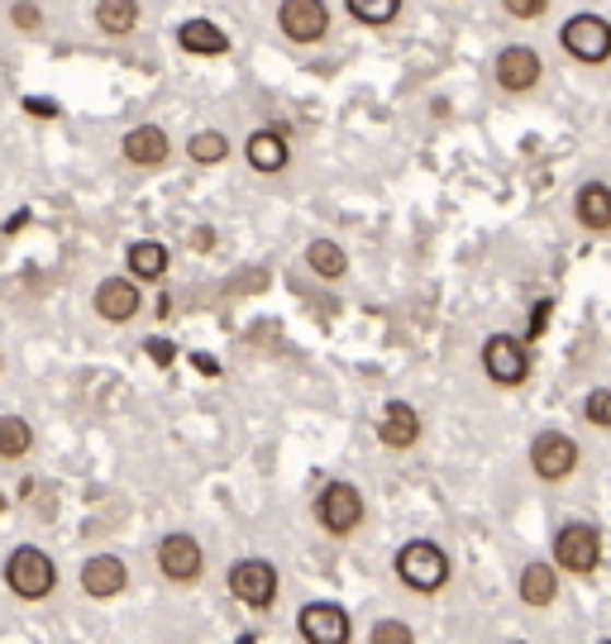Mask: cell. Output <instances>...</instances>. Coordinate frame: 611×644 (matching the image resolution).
Returning <instances> with one entry per match:
<instances>
[{
  "mask_svg": "<svg viewBox=\"0 0 611 644\" xmlns=\"http://www.w3.org/2000/svg\"><path fill=\"white\" fill-rule=\"evenodd\" d=\"M392 569H397V583L407 587V593L415 597H435V593H445L449 587V577H454V563L449 554L439 549L435 540H407L397 549V559H392Z\"/></svg>",
  "mask_w": 611,
  "mask_h": 644,
  "instance_id": "obj_1",
  "label": "cell"
},
{
  "mask_svg": "<svg viewBox=\"0 0 611 644\" xmlns=\"http://www.w3.org/2000/svg\"><path fill=\"white\" fill-rule=\"evenodd\" d=\"M0 577H5L10 597L20 601H48L58 593V563L48 549L38 545H15L5 554V563H0Z\"/></svg>",
  "mask_w": 611,
  "mask_h": 644,
  "instance_id": "obj_2",
  "label": "cell"
},
{
  "mask_svg": "<svg viewBox=\"0 0 611 644\" xmlns=\"http://www.w3.org/2000/svg\"><path fill=\"white\" fill-rule=\"evenodd\" d=\"M554 569L568 577H592L602 569V530L592 520H564L554 530Z\"/></svg>",
  "mask_w": 611,
  "mask_h": 644,
  "instance_id": "obj_3",
  "label": "cell"
},
{
  "mask_svg": "<svg viewBox=\"0 0 611 644\" xmlns=\"http://www.w3.org/2000/svg\"><path fill=\"white\" fill-rule=\"evenodd\" d=\"M225 587H230V597L239 601V607H249V611H272V601H278L282 593V573H278V563L272 559H234L230 563V573H225Z\"/></svg>",
  "mask_w": 611,
  "mask_h": 644,
  "instance_id": "obj_4",
  "label": "cell"
},
{
  "mask_svg": "<svg viewBox=\"0 0 611 644\" xmlns=\"http://www.w3.org/2000/svg\"><path fill=\"white\" fill-rule=\"evenodd\" d=\"M363 516H368V506H363V492L354 488V482L334 478V482H325V488L316 492V525L325 535H334V540L359 535Z\"/></svg>",
  "mask_w": 611,
  "mask_h": 644,
  "instance_id": "obj_5",
  "label": "cell"
},
{
  "mask_svg": "<svg viewBox=\"0 0 611 644\" xmlns=\"http://www.w3.org/2000/svg\"><path fill=\"white\" fill-rule=\"evenodd\" d=\"M153 559H158V573L173 587H197L205 573V549L191 530H167L158 549H153Z\"/></svg>",
  "mask_w": 611,
  "mask_h": 644,
  "instance_id": "obj_6",
  "label": "cell"
},
{
  "mask_svg": "<svg viewBox=\"0 0 611 644\" xmlns=\"http://www.w3.org/2000/svg\"><path fill=\"white\" fill-rule=\"evenodd\" d=\"M530 472H536L540 482H564V478H574L578 472V440L574 435H564V430H540L536 440H530Z\"/></svg>",
  "mask_w": 611,
  "mask_h": 644,
  "instance_id": "obj_7",
  "label": "cell"
},
{
  "mask_svg": "<svg viewBox=\"0 0 611 644\" xmlns=\"http://www.w3.org/2000/svg\"><path fill=\"white\" fill-rule=\"evenodd\" d=\"M559 44H564V52L574 62H588V68H597V62L611 58V24L602 15H592V10H583V15H568L564 30H559Z\"/></svg>",
  "mask_w": 611,
  "mask_h": 644,
  "instance_id": "obj_8",
  "label": "cell"
},
{
  "mask_svg": "<svg viewBox=\"0 0 611 644\" xmlns=\"http://www.w3.org/2000/svg\"><path fill=\"white\" fill-rule=\"evenodd\" d=\"M296 635L302 644H354V616L340 601H306L296 611Z\"/></svg>",
  "mask_w": 611,
  "mask_h": 644,
  "instance_id": "obj_9",
  "label": "cell"
},
{
  "mask_svg": "<svg viewBox=\"0 0 611 644\" xmlns=\"http://www.w3.org/2000/svg\"><path fill=\"white\" fill-rule=\"evenodd\" d=\"M483 373L492 387H521L530 377V349L516 335H487L483 339Z\"/></svg>",
  "mask_w": 611,
  "mask_h": 644,
  "instance_id": "obj_10",
  "label": "cell"
},
{
  "mask_svg": "<svg viewBox=\"0 0 611 644\" xmlns=\"http://www.w3.org/2000/svg\"><path fill=\"white\" fill-rule=\"evenodd\" d=\"M492 72H497V86L506 91V96H526V91L540 86L544 62H540V52L530 44H506L497 52V62H492Z\"/></svg>",
  "mask_w": 611,
  "mask_h": 644,
  "instance_id": "obj_11",
  "label": "cell"
},
{
  "mask_svg": "<svg viewBox=\"0 0 611 644\" xmlns=\"http://www.w3.org/2000/svg\"><path fill=\"white\" fill-rule=\"evenodd\" d=\"M278 30L292 44H320L330 34V5L325 0H282L278 5Z\"/></svg>",
  "mask_w": 611,
  "mask_h": 644,
  "instance_id": "obj_12",
  "label": "cell"
},
{
  "mask_svg": "<svg viewBox=\"0 0 611 644\" xmlns=\"http://www.w3.org/2000/svg\"><path fill=\"white\" fill-rule=\"evenodd\" d=\"M91 306L106 325H129L144 311V292H139L134 278H101L96 292H91Z\"/></svg>",
  "mask_w": 611,
  "mask_h": 644,
  "instance_id": "obj_13",
  "label": "cell"
},
{
  "mask_svg": "<svg viewBox=\"0 0 611 644\" xmlns=\"http://www.w3.org/2000/svg\"><path fill=\"white\" fill-rule=\"evenodd\" d=\"M77 577H82V593L91 601H115L129 587V569L120 554H91Z\"/></svg>",
  "mask_w": 611,
  "mask_h": 644,
  "instance_id": "obj_14",
  "label": "cell"
},
{
  "mask_svg": "<svg viewBox=\"0 0 611 644\" xmlns=\"http://www.w3.org/2000/svg\"><path fill=\"white\" fill-rule=\"evenodd\" d=\"M378 444L392 454H407L421 444V411L411 401H387L378 415Z\"/></svg>",
  "mask_w": 611,
  "mask_h": 644,
  "instance_id": "obj_15",
  "label": "cell"
},
{
  "mask_svg": "<svg viewBox=\"0 0 611 644\" xmlns=\"http://www.w3.org/2000/svg\"><path fill=\"white\" fill-rule=\"evenodd\" d=\"M167 153H173V139H167L163 125H134L120 139V157L134 167H163Z\"/></svg>",
  "mask_w": 611,
  "mask_h": 644,
  "instance_id": "obj_16",
  "label": "cell"
},
{
  "mask_svg": "<svg viewBox=\"0 0 611 644\" xmlns=\"http://www.w3.org/2000/svg\"><path fill=\"white\" fill-rule=\"evenodd\" d=\"M516 597H521V607L530 611H550L559 601V569L554 559H530L521 577H516Z\"/></svg>",
  "mask_w": 611,
  "mask_h": 644,
  "instance_id": "obj_17",
  "label": "cell"
},
{
  "mask_svg": "<svg viewBox=\"0 0 611 644\" xmlns=\"http://www.w3.org/2000/svg\"><path fill=\"white\" fill-rule=\"evenodd\" d=\"M244 157H249V167L254 173H263V177H278L282 167L292 163V143L282 129H254L249 139H244Z\"/></svg>",
  "mask_w": 611,
  "mask_h": 644,
  "instance_id": "obj_18",
  "label": "cell"
},
{
  "mask_svg": "<svg viewBox=\"0 0 611 644\" xmlns=\"http://www.w3.org/2000/svg\"><path fill=\"white\" fill-rule=\"evenodd\" d=\"M125 268L134 282H163L167 268H173V248H167L163 239H134L125 248Z\"/></svg>",
  "mask_w": 611,
  "mask_h": 644,
  "instance_id": "obj_19",
  "label": "cell"
},
{
  "mask_svg": "<svg viewBox=\"0 0 611 644\" xmlns=\"http://www.w3.org/2000/svg\"><path fill=\"white\" fill-rule=\"evenodd\" d=\"M574 220L588 234H607L611 230V187L607 182H583L574 196Z\"/></svg>",
  "mask_w": 611,
  "mask_h": 644,
  "instance_id": "obj_20",
  "label": "cell"
},
{
  "mask_svg": "<svg viewBox=\"0 0 611 644\" xmlns=\"http://www.w3.org/2000/svg\"><path fill=\"white\" fill-rule=\"evenodd\" d=\"M177 44L187 52H197V58H220V52H230V34L215 20H187L177 30Z\"/></svg>",
  "mask_w": 611,
  "mask_h": 644,
  "instance_id": "obj_21",
  "label": "cell"
},
{
  "mask_svg": "<svg viewBox=\"0 0 611 644\" xmlns=\"http://www.w3.org/2000/svg\"><path fill=\"white\" fill-rule=\"evenodd\" d=\"M306 268L316 272V278H325V282H340L344 272H349L344 244H334V239H310V244H306Z\"/></svg>",
  "mask_w": 611,
  "mask_h": 644,
  "instance_id": "obj_22",
  "label": "cell"
},
{
  "mask_svg": "<svg viewBox=\"0 0 611 644\" xmlns=\"http://www.w3.org/2000/svg\"><path fill=\"white\" fill-rule=\"evenodd\" d=\"M139 24V0H96V30L110 38L134 34Z\"/></svg>",
  "mask_w": 611,
  "mask_h": 644,
  "instance_id": "obj_23",
  "label": "cell"
},
{
  "mask_svg": "<svg viewBox=\"0 0 611 644\" xmlns=\"http://www.w3.org/2000/svg\"><path fill=\"white\" fill-rule=\"evenodd\" d=\"M34 449V425L24 415H0V458L5 464H20L24 454Z\"/></svg>",
  "mask_w": 611,
  "mask_h": 644,
  "instance_id": "obj_24",
  "label": "cell"
},
{
  "mask_svg": "<svg viewBox=\"0 0 611 644\" xmlns=\"http://www.w3.org/2000/svg\"><path fill=\"white\" fill-rule=\"evenodd\" d=\"M187 157L197 167H215L230 157V134H220V129H197V134L187 139Z\"/></svg>",
  "mask_w": 611,
  "mask_h": 644,
  "instance_id": "obj_25",
  "label": "cell"
},
{
  "mask_svg": "<svg viewBox=\"0 0 611 644\" xmlns=\"http://www.w3.org/2000/svg\"><path fill=\"white\" fill-rule=\"evenodd\" d=\"M344 5L359 24H373V30H383V24H392L401 15V0H344Z\"/></svg>",
  "mask_w": 611,
  "mask_h": 644,
  "instance_id": "obj_26",
  "label": "cell"
},
{
  "mask_svg": "<svg viewBox=\"0 0 611 644\" xmlns=\"http://www.w3.org/2000/svg\"><path fill=\"white\" fill-rule=\"evenodd\" d=\"M368 644H415V630L407 621H397V616H383V621H373Z\"/></svg>",
  "mask_w": 611,
  "mask_h": 644,
  "instance_id": "obj_27",
  "label": "cell"
},
{
  "mask_svg": "<svg viewBox=\"0 0 611 644\" xmlns=\"http://www.w3.org/2000/svg\"><path fill=\"white\" fill-rule=\"evenodd\" d=\"M10 24L24 30V34H34L38 24H44V10H38L34 0H15V5H10Z\"/></svg>",
  "mask_w": 611,
  "mask_h": 644,
  "instance_id": "obj_28",
  "label": "cell"
},
{
  "mask_svg": "<svg viewBox=\"0 0 611 644\" xmlns=\"http://www.w3.org/2000/svg\"><path fill=\"white\" fill-rule=\"evenodd\" d=\"M583 415H588L592 425H611V391L607 387L588 391V401H583Z\"/></svg>",
  "mask_w": 611,
  "mask_h": 644,
  "instance_id": "obj_29",
  "label": "cell"
},
{
  "mask_svg": "<svg viewBox=\"0 0 611 644\" xmlns=\"http://www.w3.org/2000/svg\"><path fill=\"white\" fill-rule=\"evenodd\" d=\"M502 10L512 20H540L544 10H550V0H502Z\"/></svg>",
  "mask_w": 611,
  "mask_h": 644,
  "instance_id": "obj_30",
  "label": "cell"
},
{
  "mask_svg": "<svg viewBox=\"0 0 611 644\" xmlns=\"http://www.w3.org/2000/svg\"><path fill=\"white\" fill-rule=\"evenodd\" d=\"M24 110H30L34 120H54V115H58V101H48V96H24Z\"/></svg>",
  "mask_w": 611,
  "mask_h": 644,
  "instance_id": "obj_31",
  "label": "cell"
},
{
  "mask_svg": "<svg viewBox=\"0 0 611 644\" xmlns=\"http://www.w3.org/2000/svg\"><path fill=\"white\" fill-rule=\"evenodd\" d=\"M144 353H149V359H153V363H158V367H167V363H173V359H177V349H173V344H167V339H149V344H144Z\"/></svg>",
  "mask_w": 611,
  "mask_h": 644,
  "instance_id": "obj_32",
  "label": "cell"
},
{
  "mask_svg": "<svg viewBox=\"0 0 611 644\" xmlns=\"http://www.w3.org/2000/svg\"><path fill=\"white\" fill-rule=\"evenodd\" d=\"M191 363H197V367H201V373H205V377H215V373H220V363L211 359V353H191Z\"/></svg>",
  "mask_w": 611,
  "mask_h": 644,
  "instance_id": "obj_33",
  "label": "cell"
},
{
  "mask_svg": "<svg viewBox=\"0 0 611 644\" xmlns=\"http://www.w3.org/2000/svg\"><path fill=\"white\" fill-rule=\"evenodd\" d=\"M191 244H197V248H211V244H215V234H211V230H197V239H191Z\"/></svg>",
  "mask_w": 611,
  "mask_h": 644,
  "instance_id": "obj_34",
  "label": "cell"
},
{
  "mask_svg": "<svg viewBox=\"0 0 611 644\" xmlns=\"http://www.w3.org/2000/svg\"><path fill=\"white\" fill-rule=\"evenodd\" d=\"M234 644H258V635H254V630H244V635L234 640Z\"/></svg>",
  "mask_w": 611,
  "mask_h": 644,
  "instance_id": "obj_35",
  "label": "cell"
},
{
  "mask_svg": "<svg viewBox=\"0 0 611 644\" xmlns=\"http://www.w3.org/2000/svg\"><path fill=\"white\" fill-rule=\"evenodd\" d=\"M5 511H10V496H5V492H0V516H5Z\"/></svg>",
  "mask_w": 611,
  "mask_h": 644,
  "instance_id": "obj_36",
  "label": "cell"
},
{
  "mask_svg": "<svg viewBox=\"0 0 611 644\" xmlns=\"http://www.w3.org/2000/svg\"><path fill=\"white\" fill-rule=\"evenodd\" d=\"M506 644H530V640H506Z\"/></svg>",
  "mask_w": 611,
  "mask_h": 644,
  "instance_id": "obj_37",
  "label": "cell"
},
{
  "mask_svg": "<svg viewBox=\"0 0 611 644\" xmlns=\"http://www.w3.org/2000/svg\"><path fill=\"white\" fill-rule=\"evenodd\" d=\"M602 644H611V635H607V640H602Z\"/></svg>",
  "mask_w": 611,
  "mask_h": 644,
  "instance_id": "obj_38",
  "label": "cell"
}]
</instances>
